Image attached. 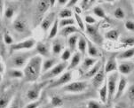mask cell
<instances>
[{
	"label": "cell",
	"instance_id": "obj_58",
	"mask_svg": "<svg viewBox=\"0 0 134 108\" xmlns=\"http://www.w3.org/2000/svg\"><path fill=\"white\" fill-rule=\"evenodd\" d=\"M133 7H134V2H133Z\"/></svg>",
	"mask_w": 134,
	"mask_h": 108
},
{
	"label": "cell",
	"instance_id": "obj_17",
	"mask_svg": "<svg viewBox=\"0 0 134 108\" xmlns=\"http://www.w3.org/2000/svg\"><path fill=\"white\" fill-rule=\"evenodd\" d=\"M97 61H98V59L95 58L89 57V56L85 57V58L83 59V61H82L80 66H79V67H78V73H79L80 77L85 75V74L89 70V69L92 68V67L96 64Z\"/></svg>",
	"mask_w": 134,
	"mask_h": 108
},
{
	"label": "cell",
	"instance_id": "obj_40",
	"mask_svg": "<svg viewBox=\"0 0 134 108\" xmlns=\"http://www.w3.org/2000/svg\"><path fill=\"white\" fill-rule=\"evenodd\" d=\"M76 21L75 19L73 18H70V19H63V20H59V27L61 28H66V27L69 26H74Z\"/></svg>",
	"mask_w": 134,
	"mask_h": 108
},
{
	"label": "cell",
	"instance_id": "obj_26",
	"mask_svg": "<svg viewBox=\"0 0 134 108\" xmlns=\"http://www.w3.org/2000/svg\"><path fill=\"white\" fill-rule=\"evenodd\" d=\"M80 34H75V35H70L69 37L67 38V45L68 48L72 52L76 51L77 49V43H78L79 37H80Z\"/></svg>",
	"mask_w": 134,
	"mask_h": 108
},
{
	"label": "cell",
	"instance_id": "obj_46",
	"mask_svg": "<svg viewBox=\"0 0 134 108\" xmlns=\"http://www.w3.org/2000/svg\"><path fill=\"white\" fill-rule=\"evenodd\" d=\"M40 105H41V100L38 99V100L33 101V102L28 103V104L24 106V108H38L40 106Z\"/></svg>",
	"mask_w": 134,
	"mask_h": 108
},
{
	"label": "cell",
	"instance_id": "obj_3",
	"mask_svg": "<svg viewBox=\"0 0 134 108\" xmlns=\"http://www.w3.org/2000/svg\"><path fill=\"white\" fill-rule=\"evenodd\" d=\"M17 83L6 84L0 89V108H8L13 98L16 95Z\"/></svg>",
	"mask_w": 134,
	"mask_h": 108
},
{
	"label": "cell",
	"instance_id": "obj_2",
	"mask_svg": "<svg viewBox=\"0 0 134 108\" xmlns=\"http://www.w3.org/2000/svg\"><path fill=\"white\" fill-rule=\"evenodd\" d=\"M37 55L35 51H16V52L11 53L10 57L6 60V67L9 68H14V69H22L24 68L27 63L31 58Z\"/></svg>",
	"mask_w": 134,
	"mask_h": 108
},
{
	"label": "cell",
	"instance_id": "obj_8",
	"mask_svg": "<svg viewBox=\"0 0 134 108\" xmlns=\"http://www.w3.org/2000/svg\"><path fill=\"white\" fill-rule=\"evenodd\" d=\"M88 87V82L86 81H76L68 83L62 87V91L71 94H79L85 91Z\"/></svg>",
	"mask_w": 134,
	"mask_h": 108
},
{
	"label": "cell",
	"instance_id": "obj_33",
	"mask_svg": "<svg viewBox=\"0 0 134 108\" xmlns=\"http://www.w3.org/2000/svg\"><path fill=\"white\" fill-rule=\"evenodd\" d=\"M59 28H60V27H59V19H56V21H54L53 25L52 26L51 28H50L47 39H49V40L53 39V40L54 38H56L58 33H59Z\"/></svg>",
	"mask_w": 134,
	"mask_h": 108
},
{
	"label": "cell",
	"instance_id": "obj_37",
	"mask_svg": "<svg viewBox=\"0 0 134 108\" xmlns=\"http://www.w3.org/2000/svg\"><path fill=\"white\" fill-rule=\"evenodd\" d=\"M2 37H3V42L5 45L11 46L12 44H14V39H13V35H11V33L9 32L7 29H4Z\"/></svg>",
	"mask_w": 134,
	"mask_h": 108
},
{
	"label": "cell",
	"instance_id": "obj_32",
	"mask_svg": "<svg viewBox=\"0 0 134 108\" xmlns=\"http://www.w3.org/2000/svg\"><path fill=\"white\" fill-rule=\"evenodd\" d=\"M99 99H100L101 103L107 104L108 100V86H107L106 81H105V82L103 83V85L99 88Z\"/></svg>",
	"mask_w": 134,
	"mask_h": 108
},
{
	"label": "cell",
	"instance_id": "obj_5",
	"mask_svg": "<svg viewBox=\"0 0 134 108\" xmlns=\"http://www.w3.org/2000/svg\"><path fill=\"white\" fill-rule=\"evenodd\" d=\"M68 66H69V63L68 62L60 61L59 64L56 65L55 67H53L52 69L47 71L46 73L43 74L39 79L40 82H45V81L51 82V81L58 78L59 76H60L64 73L66 69H68Z\"/></svg>",
	"mask_w": 134,
	"mask_h": 108
},
{
	"label": "cell",
	"instance_id": "obj_35",
	"mask_svg": "<svg viewBox=\"0 0 134 108\" xmlns=\"http://www.w3.org/2000/svg\"><path fill=\"white\" fill-rule=\"evenodd\" d=\"M105 37L108 40H110V41H113V42L118 41V39H119V37H120V32L117 29H111V30L108 31V32L105 34Z\"/></svg>",
	"mask_w": 134,
	"mask_h": 108
},
{
	"label": "cell",
	"instance_id": "obj_20",
	"mask_svg": "<svg viewBox=\"0 0 134 108\" xmlns=\"http://www.w3.org/2000/svg\"><path fill=\"white\" fill-rule=\"evenodd\" d=\"M107 79V75L105 73V70H104V66L101 67L100 70L97 73V75L94 76L92 79V84L94 88H100L103 83L105 82V81Z\"/></svg>",
	"mask_w": 134,
	"mask_h": 108
},
{
	"label": "cell",
	"instance_id": "obj_43",
	"mask_svg": "<svg viewBox=\"0 0 134 108\" xmlns=\"http://www.w3.org/2000/svg\"><path fill=\"white\" fill-rule=\"evenodd\" d=\"M127 97L131 104L134 105V82L127 89Z\"/></svg>",
	"mask_w": 134,
	"mask_h": 108
},
{
	"label": "cell",
	"instance_id": "obj_22",
	"mask_svg": "<svg viewBox=\"0 0 134 108\" xmlns=\"http://www.w3.org/2000/svg\"><path fill=\"white\" fill-rule=\"evenodd\" d=\"M103 67V63H102V60H98L96 62V64L94 65L93 67L91 69H89L86 73L83 75V76H81L82 79L83 80H88V79H92L95 75H97V73L100 70V68Z\"/></svg>",
	"mask_w": 134,
	"mask_h": 108
},
{
	"label": "cell",
	"instance_id": "obj_28",
	"mask_svg": "<svg viewBox=\"0 0 134 108\" xmlns=\"http://www.w3.org/2000/svg\"><path fill=\"white\" fill-rule=\"evenodd\" d=\"M117 60H130L131 58H134V47H131L130 49H127L126 51H124L120 52L117 56H115Z\"/></svg>",
	"mask_w": 134,
	"mask_h": 108
},
{
	"label": "cell",
	"instance_id": "obj_24",
	"mask_svg": "<svg viewBox=\"0 0 134 108\" xmlns=\"http://www.w3.org/2000/svg\"><path fill=\"white\" fill-rule=\"evenodd\" d=\"M82 54L78 51H75L72 55L71 58H70V62L69 63V66H68V70L69 71H72L73 69L76 68L78 66H80L81 61H82Z\"/></svg>",
	"mask_w": 134,
	"mask_h": 108
},
{
	"label": "cell",
	"instance_id": "obj_16",
	"mask_svg": "<svg viewBox=\"0 0 134 108\" xmlns=\"http://www.w3.org/2000/svg\"><path fill=\"white\" fill-rule=\"evenodd\" d=\"M134 70V61L131 60H122L118 62L117 71L122 76L131 74Z\"/></svg>",
	"mask_w": 134,
	"mask_h": 108
},
{
	"label": "cell",
	"instance_id": "obj_19",
	"mask_svg": "<svg viewBox=\"0 0 134 108\" xmlns=\"http://www.w3.org/2000/svg\"><path fill=\"white\" fill-rule=\"evenodd\" d=\"M60 62V59L59 57H52L47 58L43 59V64H42V75L44 73H46L47 71H49L50 69H52L53 67H55L56 65L59 64Z\"/></svg>",
	"mask_w": 134,
	"mask_h": 108
},
{
	"label": "cell",
	"instance_id": "obj_27",
	"mask_svg": "<svg viewBox=\"0 0 134 108\" xmlns=\"http://www.w3.org/2000/svg\"><path fill=\"white\" fill-rule=\"evenodd\" d=\"M87 39V54L89 57H92V58H98L99 57V49L97 48L96 44H93L91 40H89L88 38Z\"/></svg>",
	"mask_w": 134,
	"mask_h": 108
},
{
	"label": "cell",
	"instance_id": "obj_31",
	"mask_svg": "<svg viewBox=\"0 0 134 108\" xmlns=\"http://www.w3.org/2000/svg\"><path fill=\"white\" fill-rule=\"evenodd\" d=\"M24 100L21 98V95L20 93H16L14 98H13L12 102L10 103L8 108H24Z\"/></svg>",
	"mask_w": 134,
	"mask_h": 108
},
{
	"label": "cell",
	"instance_id": "obj_29",
	"mask_svg": "<svg viewBox=\"0 0 134 108\" xmlns=\"http://www.w3.org/2000/svg\"><path fill=\"white\" fill-rule=\"evenodd\" d=\"M6 75L12 80H20L24 78L23 70H21V69L9 68L6 71Z\"/></svg>",
	"mask_w": 134,
	"mask_h": 108
},
{
	"label": "cell",
	"instance_id": "obj_53",
	"mask_svg": "<svg viewBox=\"0 0 134 108\" xmlns=\"http://www.w3.org/2000/svg\"><path fill=\"white\" fill-rule=\"evenodd\" d=\"M114 108H128V106L124 103H117V104L115 105Z\"/></svg>",
	"mask_w": 134,
	"mask_h": 108
},
{
	"label": "cell",
	"instance_id": "obj_21",
	"mask_svg": "<svg viewBox=\"0 0 134 108\" xmlns=\"http://www.w3.org/2000/svg\"><path fill=\"white\" fill-rule=\"evenodd\" d=\"M127 84H128V82H127L126 77H124V76H122V75L120 76L119 81H118V83H117V87H116V92H115V95L114 98L115 100L119 99V98L124 95V91H125L127 89Z\"/></svg>",
	"mask_w": 134,
	"mask_h": 108
},
{
	"label": "cell",
	"instance_id": "obj_10",
	"mask_svg": "<svg viewBox=\"0 0 134 108\" xmlns=\"http://www.w3.org/2000/svg\"><path fill=\"white\" fill-rule=\"evenodd\" d=\"M86 35L90 38V40L93 44L101 45L103 43V37L99 32V29L96 25H86L85 24V31Z\"/></svg>",
	"mask_w": 134,
	"mask_h": 108
},
{
	"label": "cell",
	"instance_id": "obj_56",
	"mask_svg": "<svg viewBox=\"0 0 134 108\" xmlns=\"http://www.w3.org/2000/svg\"><path fill=\"white\" fill-rule=\"evenodd\" d=\"M2 24H3L2 23V17L0 16V28H2Z\"/></svg>",
	"mask_w": 134,
	"mask_h": 108
},
{
	"label": "cell",
	"instance_id": "obj_6",
	"mask_svg": "<svg viewBox=\"0 0 134 108\" xmlns=\"http://www.w3.org/2000/svg\"><path fill=\"white\" fill-rule=\"evenodd\" d=\"M37 41L34 38L29 37L27 39H24L20 42L14 43L11 46H9V51L11 53L16 52V51H31L32 49L35 48Z\"/></svg>",
	"mask_w": 134,
	"mask_h": 108
},
{
	"label": "cell",
	"instance_id": "obj_1",
	"mask_svg": "<svg viewBox=\"0 0 134 108\" xmlns=\"http://www.w3.org/2000/svg\"><path fill=\"white\" fill-rule=\"evenodd\" d=\"M42 57L38 55H35L29 60L27 65L23 68L24 78L23 79L27 82H37L40 79L42 75Z\"/></svg>",
	"mask_w": 134,
	"mask_h": 108
},
{
	"label": "cell",
	"instance_id": "obj_7",
	"mask_svg": "<svg viewBox=\"0 0 134 108\" xmlns=\"http://www.w3.org/2000/svg\"><path fill=\"white\" fill-rule=\"evenodd\" d=\"M119 73L118 72H114L112 74L107 75V86H108V102H110L114 99L115 92H116L117 83L119 81Z\"/></svg>",
	"mask_w": 134,
	"mask_h": 108
},
{
	"label": "cell",
	"instance_id": "obj_25",
	"mask_svg": "<svg viewBox=\"0 0 134 108\" xmlns=\"http://www.w3.org/2000/svg\"><path fill=\"white\" fill-rule=\"evenodd\" d=\"M81 30L79 29L76 25L74 26H69L66 27V28H63L60 29V35L62 38H68L69 37L70 35H75V34H81Z\"/></svg>",
	"mask_w": 134,
	"mask_h": 108
},
{
	"label": "cell",
	"instance_id": "obj_23",
	"mask_svg": "<svg viewBox=\"0 0 134 108\" xmlns=\"http://www.w3.org/2000/svg\"><path fill=\"white\" fill-rule=\"evenodd\" d=\"M117 67H118V63L117 59L115 57H111L107 60L105 66H104V70H105L106 75H109L112 74L114 72H117Z\"/></svg>",
	"mask_w": 134,
	"mask_h": 108
},
{
	"label": "cell",
	"instance_id": "obj_41",
	"mask_svg": "<svg viewBox=\"0 0 134 108\" xmlns=\"http://www.w3.org/2000/svg\"><path fill=\"white\" fill-rule=\"evenodd\" d=\"M72 55H73V52H72V51H70L69 48H66L65 50L62 51V53H61L60 56V61L68 62L69 60H70V58H71Z\"/></svg>",
	"mask_w": 134,
	"mask_h": 108
},
{
	"label": "cell",
	"instance_id": "obj_34",
	"mask_svg": "<svg viewBox=\"0 0 134 108\" xmlns=\"http://www.w3.org/2000/svg\"><path fill=\"white\" fill-rule=\"evenodd\" d=\"M63 105V99L59 96H53L50 99V108H60Z\"/></svg>",
	"mask_w": 134,
	"mask_h": 108
},
{
	"label": "cell",
	"instance_id": "obj_38",
	"mask_svg": "<svg viewBox=\"0 0 134 108\" xmlns=\"http://www.w3.org/2000/svg\"><path fill=\"white\" fill-rule=\"evenodd\" d=\"M92 13H93V14L98 18H100V19H107L106 12L101 6L95 5L93 9H92Z\"/></svg>",
	"mask_w": 134,
	"mask_h": 108
},
{
	"label": "cell",
	"instance_id": "obj_52",
	"mask_svg": "<svg viewBox=\"0 0 134 108\" xmlns=\"http://www.w3.org/2000/svg\"><path fill=\"white\" fill-rule=\"evenodd\" d=\"M74 9H75V13H76V14H79V15L82 14V12H83V10H82V8L79 5L75 6Z\"/></svg>",
	"mask_w": 134,
	"mask_h": 108
},
{
	"label": "cell",
	"instance_id": "obj_36",
	"mask_svg": "<svg viewBox=\"0 0 134 108\" xmlns=\"http://www.w3.org/2000/svg\"><path fill=\"white\" fill-rule=\"evenodd\" d=\"M57 16H58V19H60V20L70 19V18H72V16H73V12L71 11V9L65 7V8H62L60 12H59Z\"/></svg>",
	"mask_w": 134,
	"mask_h": 108
},
{
	"label": "cell",
	"instance_id": "obj_55",
	"mask_svg": "<svg viewBox=\"0 0 134 108\" xmlns=\"http://www.w3.org/2000/svg\"><path fill=\"white\" fill-rule=\"evenodd\" d=\"M3 45H4V42H3V37L0 34V50H4L3 49Z\"/></svg>",
	"mask_w": 134,
	"mask_h": 108
},
{
	"label": "cell",
	"instance_id": "obj_39",
	"mask_svg": "<svg viewBox=\"0 0 134 108\" xmlns=\"http://www.w3.org/2000/svg\"><path fill=\"white\" fill-rule=\"evenodd\" d=\"M75 14V21L77 24V28L81 30V32H85V23L83 21V19L82 18L81 15L76 14V13H74Z\"/></svg>",
	"mask_w": 134,
	"mask_h": 108
},
{
	"label": "cell",
	"instance_id": "obj_59",
	"mask_svg": "<svg viewBox=\"0 0 134 108\" xmlns=\"http://www.w3.org/2000/svg\"><path fill=\"white\" fill-rule=\"evenodd\" d=\"M133 108H134V105H133Z\"/></svg>",
	"mask_w": 134,
	"mask_h": 108
},
{
	"label": "cell",
	"instance_id": "obj_50",
	"mask_svg": "<svg viewBox=\"0 0 134 108\" xmlns=\"http://www.w3.org/2000/svg\"><path fill=\"white\" fill-rule=\"evenodd\" d=\"M122 43L126 45H133L134 44V38L133 37H128L122 40Z\"/></svg>",
	"mask_w": 134,
	"mask_h": 108
},
{
	"label": "cell",
	"instance_id": "obj_30",
	"mask_svg": "<svg viewBox=\"0 0 134 108\" xmlns=\"http://www.w3.org/2000/svg\"><path fill=\"white\" fill-rule=\"evenodd\" d=\"M77 51L80 52L83 57L87 53V39L82 35L79 37L78 43H77Z\"/></svg>",
	"mask_w": 134,
	"mask_h": 108
},
{
	"label": "cell",
	"instance_id": "obj_49",
	"mask_svg": "<svg viewBox=\"0 0 134 108\" xmlns=\"http://www.w3.org/2000/svg\"><path fill=\"white\" fill-rule=\"evenodd\" d=\"M78 3V1H76V0H68V3H67V5H66V7L70 9L71 7H74L75 6H76V4Z\"/></svg>",
	"mask_w": 134,
	"mask_h": 108
},
{
	"label": "cell",
	"instance_id": "obj_54",
	"mask_svg": "<svg viewBox=\"0 0 134 108\" xmlns=\"http://www.w3.org/2000/svg\"><path fill=\"white\" fill-rule=\"evenodd\" d=\"M4 71H5V65H4V63L0 61V74L2 75L3 73H4Z\"/></svg>",
	"mask_w": 134,
	"mask_h": 108
},
{
	"label": "cell",
	"instance_id": "obj_57",
	"mask_svg": "<svg viewBox=\"0 0 134 108\" xmlns=\"http://www.w3.org/2000/svg\"><path fill=\"white\" fill-rule=\"evenodd\" d=\"M2 79H3V77H2V75H1V74H0V82H1V81H2Z\"/></svg>",
	"mask_w": 134,
	"mask_h": 108
},
{
	"label": "cell",
	"instance_id": "obj_44",
	"mask_svg": "<svg viewBox=\"0 0 134 108\" xmlns=\"http://www.w3.org/2000/svg\"><path fill=\"white\" fill-rule=\"evenodd\" d=\"M87 107L88 108H103V105H102L101 103L98 102L97 100H89L87 103Z\"/></svg>",
	"mask_w": 134,
	"mask_h": 108
},
{
	"label": "cell",
	"instance_id": "obj_9",
	"mask_svg": "<svg viewBox=\"0 0 134 108\" xmlns=\"http://www.w3.org/2000/svg\"><path fill=\"white\" fill-rule=\"evenodd\" d=\"M13 29L15 33L20 35H28L29 34V26L26 19L22 16H18L12 22Z\"/></svg>",
	"mask_w": 134,
	"mask_h": 108
},
{
	"label": "cell",
	"instance_id": "obj_13",
	"mask_svg": "<svg viewBox=\"0 0 134 108\" xmlns=\"http://www.w3.org/2000/svg\"><path fill=\"white\" fill-rule=\"evenodd\" d=\"M72 80V71H66L58 78L51 81L50 84L48 85L49 88H59L63 87L67 85L68 83L71 82Z\"/></svg>",
	"mask_w": 134,
	"mask_h": 108
},
{
	"label": "cell",
	"instance_id": "obj_47",
	"mask_svg": "<svg viewBox=\"0 0 134 108\" xmlns=\"http://www.w3.org/2000/svg\"><path fill=\"white\" fill-rule=\"evenodd\" d=\"M125 28L130 32L134 33V21L131 20H128L125 21Z\"/></svg>",
	"mask_w": 134,
	"mask_h": 108
},
{
	"label": "cell",
	"instance_id": "obj_14",
	"mask_svg": "<svg viewBox=\"0 0 134 108\" xmlns=\"http://www.w3.org/2000/svg\"><path fill=\"white\" fill-rule=\"evenodd\" d=\"M56 19H58L57 13L55 12H50L48 14H46L44 16V19L42 20L40 23V28L44 34L47 31L50 30V28H52V26L53 25L54 21H56Z\"/></svg>",
	"mask_w": 134,
	"mask_h": 108
},
{
	"label": "cell",
	"instance_id": "obj_45",
	"mask_svg": "<svg viewBox=\"0 0 134 108\" xmlns=\"http://www.w3.org/2000/svg\"><path fill=\"white\" fill-rule=\"evenodd\" d=\"M83 21H85L86 25H95L97 23L96 19L92 15H86L85 19H83Z\"/></svg>",
	"mask_w": 134,
	"mask_h": 108
},
{
	"label": "cell",
	"instance_id": "obj_15",
	"mask_svg": "<svg viewBox=\"0 0 134 108\" xmlns=\"http://www.w3.org/2000/svg\"><path fill=\"white\" fill-rule=\"evenodd\" d=\"M51 48H52V55L53 57H59L62 53V51L66 49L64 38H62L61 37L54 38L53 41H52Z\"/></svg>",
	"mask_w": 134,
	"mask_h": 108
},
{
	"label": "cell",
	"instance_id": "obj_18",
	"mask_svg": "<svg viewBox=\"0 0 134 108\" xmlns=\"http://www.w3.org/2000/svg\"><path fill=\"white\" fill-rule=\"evenodd\" d=\"M17 11L18 8L15 2L5 1V6H4L3 17H4V19L7 20V21H13V18L16 15Z\"/></svg>",
	"mask_w": 134,
	"mask_h": 108
},
{
	"label": "cell",
	"instance_id": "obj_48",
	"mask_svg": "<svg viewBox=\"0 0 134 108\" xmlns=\"http://www.w3.org/2000/svg\"><path fill=\"white\" fill-rule=\"evenodd\" d=\"M79 3L81 4L80 7L82 8V10H86V9H88L90 7V4L93 3V2L88 1V0H85V1H81V2H79Z\"/></svg>",
	"mask_w": 134,
	"mask_h": 108
},
{
	"label": "cell",
	"instance_id": "obj_12",
	"mask_svg": "<svg viewBox=\"0 0 134 108\" xmlns=\"http://www.w3.org/2000/svg\"><path fill=\"white\" fill-rule=\"evenodd\" d=\"M34 51L37 55L40 56L42 58H50L52 57V48H51V44L48 42H37Z\"/></svg>",
	"mask_w": 134,
	"mask_h": 108
},
{
	"label": "cell",
	"instance_id": "obj_42",
	"mask_svg": "<svg viewBox=\"0 0 134 108\" xmlns=\"http://www.w3.org/2000/svg\"><path fill=\"white\" fill-rule=\"evenodd\" d=\"M113 15L117 20H124L125 18V12L122 7H116L113 12Z\"/></svg>",
	"mask_w": 134,
	"mask_h": 108
},
{
	"label": "cell",
	"instance_id": "obj_11",
	"mask_svg": "<svg viewBox=\"0 0 134 108\" xmlns=\"http://www.w3.org/2000/svg\"><path fill=\"white\" fill-rule=\"evenodd\" d=\"M51 8V2L50 0L46 1H38L37 2V7H36L35 16L37 23H41L42 20L45 16V13Z\"/></svg>",
	"mask_w": 134,
	"mask_h": 108
},
{
	"label": "cell",
	"instance_id": "obj_51",
	"mask_svg": "<svg viewBox=\"0 0 134 108\" xmlns=\"http://www.w3.org/2000/svg\"><path fill=\"white\" fill-rule=\"evenodd\" d=\"M4 6H5V1H2L0 0V16H4Z\"/></svg>",
	"mask_w": 134,
	"mask_h": 108
},
{
	"label": "cell",
	"instance_id": "obj_4",
	"mask_svg": "<svg viewBox=\"0 0 134 108\" xmlns=\"http://www.w3.org/2000/svg\"><path fill=\"white\" fill-rule=\"evenodd\" d=\"M51 82L45 81V82H34L30 87L27 89L26 94L23 98L24 102L26 101L27 104L29 102H33V101L38 100L40 98L42 91L45 87L48 85V83Z\"/></svg>",
	"mask_w": 134,
	"mask_h": 108
}]
</instances>
